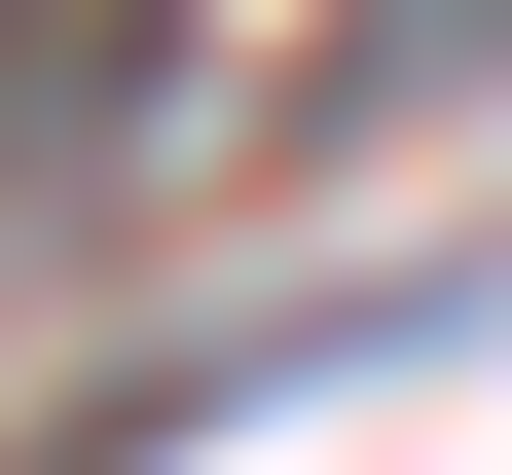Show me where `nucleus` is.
<instances>
[{
  "mask_svg": "<svg viewBox=\"0 0 512 475\" xmlns=\"http://www.w3.org/2000/svg\"><path fill=\"white\" fill-rule=\"evenodd\" d=\"M110 74H147V0H0V147H74Z\"/></svg>",
  "mask_w": 512,
  "mask_h": 475,
  "instance_id": "obj_2",
  "label": "nucleus"
},
{
  "mask_svg": "<svg viewBox=\"0 0 512 475\" xmlns=\"http://www.w3.org/2000/svg\"><path fill=\"white\" fill-rule=\"evenodd\" d=\"M403 329H476V256H403V293H330V329H183V366H110L74 439H0V475H183V439H256V402H330V366H403Z\"/></svg>",
  "mask_w": 512,
  "mask_h": 475,
  "instance_id": "obj_1",
  "label": "nucleus"
}]
</instances>
